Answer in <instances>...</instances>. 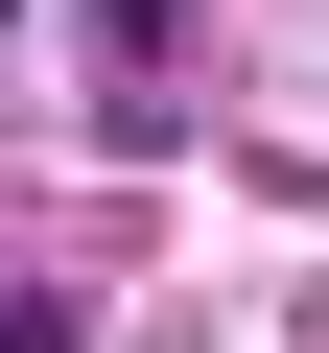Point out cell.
Masks as SVG:
<instances>
[{"label":"cell","instance_id":"obj_1","mask_svg":"<svg viewBox=\"0 0 329 353\" xmlns=\"http://www.w3.org/2000/svg\"><path fill=\"white\" fill-rule=\"evenodd\" d=\"M94 48H118V71H164V48H189V0H94Z\"/></svg>","mask_w":329,"mask_h":353},{"label":"cell","instance_id":"obj_3","mask_svg":"<svg viewBox=\"0 0 329 353\" xmlns=\"http://www.w3.org/2000/svg\"><path fill=\"white\" fill-rule=\"evenodd\" d=\"M0 48H24V0H0Z\"/></svg>","mask_w":329,"mask_h":353},{"label":"cell","instance_id":"obj_2","mask_svg":"<svg viewBox=\"0 0 329 353\" xmlns=\"http://www.w3.org/2000/svg\"><path fill=\"white\" fill-rule=\"evenodd\" d=\"M0 353H94V330H71V306H47V283H0Z\"/></svg>","mask_w":329,"mask_h":353}]
</instances>
